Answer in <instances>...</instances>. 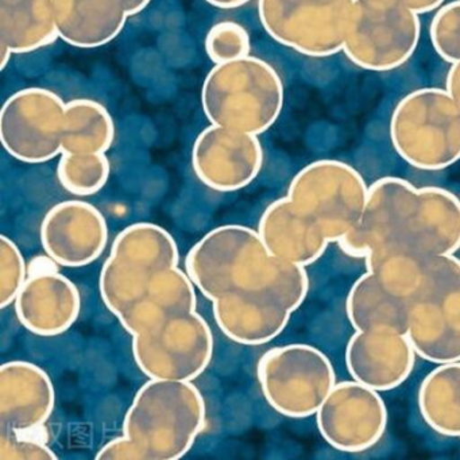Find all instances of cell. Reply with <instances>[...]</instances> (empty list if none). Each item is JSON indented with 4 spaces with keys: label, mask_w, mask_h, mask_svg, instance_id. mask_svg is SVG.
Masks as SVG:
<instances>
[{
    "label": "cell",
    "mask_w": 460,
    "mask_h": 460,
    "mask_svg": "<svg viewBox=\"0 0 460 460\" xmlns=\"http://www.w3.org/2000/svg\"><path fill=\"white\" fill-rule=\"evenodd\" d=\"M347 257L365 261L385 247L422 255L460 250V199L440 187H416L384 177L368 187L359 225L338 241Z\"/></svg>",
    "instance_id": "6da1fadb"
},
{
    "label": "cell",
    "mask_w": 460,
    "mask_h": 460,
    "mask_svg": "<svg viewBox=\"0 0 460 460\" xmlns=\"http://www.w3.org/2000/svg\"><path fill=\"white\" fill-rule=\"evenodd\" d=\"M200 390L187 381L150 379L142 385L123 420V436L144 460H179L206 425Z\"/></svg>",
    "instance_id": "7a4b0ae2"
},
{
    "label": "cell",
    "mask_w": 460,
    "mask_h": 460,
    "mask_svg": "<svg viewBox=\"0 0 460 460\" xmlns=\"http://www.w3.org/2000/svg\"><path fill=\"white\" fill-rule=\"evenodd\" d=\"M284 84L276 69L252 56L217 64L201 88V104L211 125L260 136L284 109Z\"/></svg>",
    "instance_id": "3957f363"
},
{
    "label": "cell",
    "mask_w": 460,
    "mask_h": 460,
    "mask_svg": "<svg viewBox=\"0 0 460 460\" xmlns=\"http://www.w3.org/2000/svg\"><path fill=\"white\" fill-rule=\"evenodd\" d=\"M273 266L258 231L238 225L209 231L185 258L196 289L211 301L234 292H266Z\"/></svg>",
    "instance_id": "277c9868"
},
{
    "label": "cell",
    "mask_w": 460,
    "mask_h": 460,
    "mask_svg": "<svg viewBox=\"0 0 460 460\" xmlns=\"http://www.w3.org/2000/svg\"><path fill=\"white\" fill-rule=\"evenodd\" d=\"M389 133L395 153L419 171H444L460 161V109L446 88L403 96L393 110Z\"/></svg>",
    "instance_id": "5b68a950"
},
{
    "label": "cell",
    "mask_w": 460,
    "mask_h": 460,
    "mask_svg": "<svg viewBox=\"0 0 460 460\" xmlns=\"http://www.w3.org/2000/svg\"><path fill=\"white\" fill-rule=\"evenodd\" d=\"M420 37V14L402 0H355L343 53L365 71H394L414 55Z\"/></svg>",
    "instance_id": "8992f818"
},
{
    "label": "cell",
    "mask_w": 460,
    "mask_h": 460,
    "mask_svg": "<svg viewBox=\"0 0 460 460\" xmlns=\"http://www.w3.org/2000/svg\"><path fill=\"white\" fill-rule=\"evenodd\" d=\"M258 382L266 402L288 419L316 416L336 385L330 358L311 344L273 347L257 366Z\"/></svg>",
    "instance_id": "52a82bcc"
},
{
    "label": "cell",
    "mask_w": 460,
    "mask_h": 460,
    "mask_svg": "<svg viewBox=\"0 0 460 460\" xmlns=\"http://www.w3.org/2000/svg\"><path fill=\"white\" fill-rule=\"evenodd\" d=\"M179 261V247L165 228L153 223L128 226L115 238L102 268L99 289L104 305L118 316Z\"/></svg>",
    "instance_id": "ba28073f"
},
{
    "label": "cell",
    "mask_w": 460,
    "mask_h": 460,
    "mask_svg": "<svg viewBox=\"0 0 460 460\" xmlns=\"http://www.w3.org/2000/svg\"><path fill=\"white\" fill-rule=\"evenodd\" d=\"M368 185L362 174L339 160H319L301 169L288 188V198L336 243L362 219Z\"/></svg>",
    "instance_id": "9c48e42d"
},
{
    "label": "cell",
    "mask_w": 460,
    "mask_h": 460,
    "mask_svg": "<svg viewBox=\"0 0 460 460\" xmlns=\"http://www.w3.org/2000/svg\"><path fill=\"white\" fill-rule=\"evenodd\" d=\"M355 0H258L266 33L300 55L325 58L343 52Z\"/></svg>",
    "instance_id": "30bf717a"
},
{
    "label": "cell",
    "mask_w": 460,
    "mask_h": 460,
    "mask_svg": "<svg viewBox=\"0 0 460 460\" xmlns=\"http://www.w3.org/2000/svg\"><path fill=\"white\" fill-rule=\"evenodd\" d=\"M131 349L139 370L150 379L192 382L211 363L214 335L201 314L188 312L133 336Z\"/></svg>",
    "instance_id": "8fae6325"
},
{
    "label": "cell",
    "mask_w": 460,
    "mask_h": 460,
    "mask_svg": "<svg viewBox=\"0 0 460 460\" xmlns=\"http://www.w3.org/2000/svg\"><path fill=\"white\" fill-rule=\"evenodd\" d=\"M66 103L45 88L18 91L0 112V139L12 157L42 164L63 155Z\"/></svg>",
    "instance_id": "7c38bea8"
},
{
    "label": "cell",
    "mask_w": 460,
    "mask_h": 460,
    "mask_svg": "<svg viewBox=\"0 0 460 460\" xmlns=\"http://www.w3.org/2000/svg\"><path fill=\"white\" fill-rule=\"evenodd\" d=\"M389 413L379 392L359 382H336L316 413L325 443L344 454L374 448L386 433Z\"/></svg>",
    "instance_id": "4fadbf2b"
},
{
    "label": "cell",
    "mask_w": 460,
    "mask_h": 460,
    "mask_svg": "<svg viewBox=\"0 0 460 460\" xmlns=\"http://www.w3.org/2000/svg\"><path fill=\"white\" fill-rule=\"evenodd\" d=\"M365 265L385 289L411 305L443 304L460 279V260L455 254L422 255L385 247L371 252Z\"/></svg>",
    "instance_id": "5bb4252c"
},
{
    "label": "cell",
    "mask_w": 460,
    "mask_h": 460,
    "mask_svg": "<svg viewBox=\"0 0 460 460\" xmlns=\"http://www.w3.org/2000/svg\"><path fill=\"white\" fill-rule=\"evenodd\" d=\"M262 165V145L252 134L211 125L193 144V171L217 192L243 190L257 179Z\"/></svg>",
    "instance_id": "9a60e30c"
},
{
    "label": "cell",
    "mask_w": 460,
    "mask_h": 460,
    "mask_svg": "<svg viewBox=\"0 0 460 460\" xmlns=\"http://www.w3.org/2000/svg\"><path fill=\"white\" fill-rule=\"evenodd\" d=\"M109 226L93 204L66 200L53 207L41 225V244L48 257L64 268H83L106 250Z\"/></svg>",
    "instance_id": "2e32d148"
},
{
    "label": "cell",
    "mask_w": 460,
    "mask_h": 460,
    "mask_svg": "<svg viewBox=\"0 0 460 460\" xmlns=\"http://www.w3.org/2000/svg\"><path fill=\"white\" fill-rule=\"evenodd\" d=\"M416 357L406 333L355 331L344 360L351 379L381 393L397 389L411 376Z\"/></svg>",
    "instance_id": "e0dca14e"
},
{
    "label": "cell",
    "mask_w": 460,
    "mask_h": 460,
    "mask_svg": "<svg viewBox=\"0 0 460 460\" xmlns=\"http://www.w3.org/2000/svg\"><path fill=\"white\" fill-rule=\"evenodd\" d=\"M55 403V386L44 368L25 360L2 365L0 429L33 432L50 419Z\"/></svg>",
    "instance_id": "ac0fdd59"
},
{
    "label": "cell",
    "mask_w": 460,
    "mask_h": 460,
    "mask_svg": "<svg viewBox=\"0 0 460 460\" xmlns=\"http://www.w3.org/2000/svg\"><path fill=\"white\" fill-rule=\"evenodd\" d=\"M15 314L34 335L58 336L79 319L82 297L76 285L58 271H41L26 279L14 301Z\"/></svg>",
    "instance_id": "d6986e66"
},
{
    "label": "cell",
    "mask_w": 460,
    "mask_h": 460,
    "mask_svg": "<svg viewBox=\"0 0 460 460\" xmlns=\"http://www.w3.org/2000/svg\"><path fill=\"white\" fill-rule=\"evenodd\" d=\"M215 322L231 341L262 346L281 335L292 312L265 292H234L212 301Z\"/></svg>",
    "instance_id": "ffe728a7"
},
{
    "label": "cell",
    "mask_w": 460,
    "mask_h": 460,
    "mask_svg": "<svg viewBox=\"0 0 460 460\" xmlns=\"http://www.w3.org/2000/svg\"><path fill=\"white\" fill-rule=\"evenodd\" d=\"M257 231L270 255L305 268L317 262L330 244L322 228L288 196L265 209Z\"/></svg>",
    "instance_id": "44dd1931"
},
{
    "label": "cell",
    "mask_w": 460,
    "mask_h": 460,
    "mask_svg": "<svg viewBox=\"0 0 460 460\" xmlns=\"http://www.w3.org/2000/svg\"><path fill=\"white\" fill-rule=\"evenodd\" d=\"M196 287L187 271L177 268L158 274L147 289L117 319L131 336L147 332L179 314L195 312Z\"/></svg>",
    "instance_id": "7402d4cb"
},
{
    "label": "cell",
    "mask_w": 460,
    "mask_h": 460,
    "mask_svg": "<svg viewBox=\"0 0 460 460\" xmlns=\"http://www.w3.org/2000/svg\"><path fill=\"white\" fill-rule=\"evenodd\" d=\"M58 37L82 49L104 47L122 33L125 0H53Z\"/></svg>",
    "instance_id": "603a6c76"
},
{
    "label": "cell",
    "mask_w": 460,
    "mask_h": 460,
    "mask_svg": "<svg viewBox=\"0 0 460 460\" xmlns=\"http://www.w3.org/2000/svg\"><path fill=\"white\" fill-rule=\"evenodd\" d=\"M60 39L53 0H0V45L31 53Z\"/></svg>",
    "instance_id": "cb8c5ba5"
},
{
    "label": "cell",
    "mask_w": 460,
    "mask_h": 460,
    "mask_svg": "<svg viewBox=\"0 0 460 460\" xmlns=\"http://www.w3.org/2000/svg\"><path fill=\"white\" fill-rule=\"evenodd\" d=\"M411 304L382 287L370 271L352 284L346 298V314L354 331L406 332Z\"/></svg>",
    "instance_id": "d4e9b609"
},
{
    "label": "cell",
    "mask_w": 460,
    "mask_h": 460,
    "mask_svg": "<svg viewBox=\"0 0 460 460\" xmlns=\"http://www.w3.org/2000/svg\"><path fill=\"white\" fill-rule=\"evenodd\" d=\"M417 405L433 432L460 438V362L436 365L420 384Z\"/></svg>",
    "instance_id": "484cf974"
},
{
    "label": "cell",
    "mask_w": 460,
    "mask_h": 460,
    "mask_svg": "<svg viewBox=\"0 0 460 460\" xmlns=\"http://www.w3.org/2000/svg\"><path fill=\"white\" fill-rule=\"evenodd\" d=\"M405 333L421 359L435 365L460 362V331L449 322L443 304H413Z\"/></svg>",
    "instance_id": "4316f807"
},
{
    "label": "cell",
    "mask_w": 460,
    "mask_h": 460,
    "mask_svg": "<svg viewBox=\"0 0 460 460\" xmlns=\"http://www.w3.org/2000/svg\"><path fill=\"white\" fill-rule=\"evenodd\" d=\"M114 138V120L106 107L91 99L66 103L63 153L106 155Z\"/></svg>",
    "instance_id": "83f0119b"
},
{
    "label": "cell",
    "mask_w": 460,
    "mask_h": 460,
    "mask_svg": "<svg viewBox=\"0 0 460 460\" xmlns=\"http://www.w3.org/2000/svg\"><path fill=\"white\" fill-rule=\"evenodd\" d=\"M109 158L104 153H63L58 166V181L72 195L93 196L109 181Z\"/></svg>",
    "instance_id": "f1b7e54d"
},
{
    "label": "cell",
    "mask_w": 460,
    "mask_h": 460,
    "mask_svg": "<svg viewBox=\"0 0 460 460\" xmlns=\"http://www.w3.org/2000/svg\"><path fill=\"white\" fill-rule=\"evenodd\" d=\"M308 292L309 277L305 266L274 257L273 273L265 293L293 314L303 305Z\"/></svg>",
    "instance_id": "f546056e"
},
{
    "label": "cell",
    "mask_w": 460,
    "mask_h": 460,
    "mask_svg": "<svg viewBox=\"0 0 460 460\" xmlns=\"http://www.w3.org/2000/svg\"><path fill=\"white\" fill-rule=\"evenodd\" d=\"M429 37L438 58L451 66L460 61V0L441 4L436 10Z\"/></svg>",
    "instance_id": "4dcf8cb0"
},
{
    "label": "cell",
    "mask_w": 460,
    "mask_h": 460,
    "mask_svg": "<svg viewBox=\"0 0 460 460\" xmlns=\"http://www.w3.org/2000/svg\"><path fill=\"white\" fill-rule=\"evenodd\" d=\"M250 48L252 44L246 29L231 21L212 26L206 37V52L215 66L247 58Z\"/></svg>",
    "instance_id": "1f68e13d"
},
{
    "label": "cell",
    "mask_w": 460,
    "mask_h": 460,
    "mask_svg": "<svg viewBox=\"0 0 460 460\" xmlns=\"http://www.w3.org/2000/svg\"><path fill=\"white\" fill-rule=\"evenodd\" d=\"M26 279L28 268L20 247L6 235L0 236V308L14 304Z\"/></svg>",
    "instance_id": "d6a6232c"
},
{
    "label": "cell",
    "mask_w": 460,
    "mask_h": 460,
    "mask_svg": "<svg viewBox=\"0 0 460 460\" xmlns=\"http://www.w3.org/2000/svg\"><path fill=\"white\" fill-rule=\"evenodd\" d=\"M0 459L56 460L58 455L44 441L23 438V433L0 429Z\"/></svg>",
    "instance_id": "836d02e7"
},
{
    "label": "cell",
    "mask_w": 460,
    "mask_h": 460,
    "mask_svg": "<svg viewBox=\"0 0 460 460\" xmlns=\"http://www.w3.org/2000/svg\"><path fill=\"white\" fill-rule=\"evenodd\" d=\"M99 460H144L138 447L126 436L112 438L96 454Z\"/></svg>",
    "instance_id": "e575fe53"
},
{
    "label": "cell",
    "mask_w": 460,
    "mask_h": 460,
    "mask_svg": "<svg viewBox=\"0 0 460 460\" xmlns=\"http://www.w3.org/2000/svg\"><path fill=\"white\" fill-rule=\"evenodd\" d=\"M443 309L451 324L460 331V279L454 290L444 300Z\"/></svg>",
    "instance_id": "d590c367"
},
{
    "label": "cell",
    "mask_w": 460,
    "mask_h": 460,
    "mask_svg": "<svg viewBox=\"0 0 460 460\" xmlns=\"http://www.w3.org/2000/svg\"><path fill=\"white\" fill-rule=\"evenodd\" d=\"M446 91L460 109V61L452 64L446 80Z\"/></svg>",
    "instance_id": "8d00e7d4"
},
{
    "label": "cell",
    "mask_w": 460,
    "mask_h": 460,
    "mask_svg": "<svg viewBox=\"0 0 460 460\" xmlns=\"http://www.w3.org/2000/svg\"><path fill=\"white\" fill-rule=\"evenodd\" d=\"M402 2L420 15L436 12L441 4H446V0H402Z\"/></svg>",
    "instance_id": "74e56055"
},
{
    "label": "cell",
    "mask_w": 460,
    "mask_h": 460,
    "mask_svg": "<svg viewBox=\"0 0 460 460\" xmlns=\"http://www.w3.org/2000/svg\"><path fill=\"white\" fill-rule=\"evenodd\" d=\"M206 2L217 9L230 10L244 6L249 4L250 0H206Z\"/></svg>",
    "instance_id": "f35d334b"
},
{
    "label": "cell",
    "mask_w": 460,
    "mask_h": 460,
    "mask_svg": "<svg viewBox=\"0 0 460 460\" xmlns=\"http://www.w3.org/2000/svg\"><path fill=\"white\" fill-rule=\"evenodd\" d=\"M150 2L152 0H125L126 9H128V15L133 17V15L139 14V13L144 12L147 6H149Z\"/></svg>",
    "instance_id": "ab89813d"
},
{
    "label": "cell",
    "mask_w": 460,
    "mask_h": 460,
    "mask_svg": "<svg viewBox=\"0 0 460 460\" xmlns=\"http://www.w3.org/2000/svg\"><path fill=\"white\" fill-rule=\"evenodd\" d=\"M13 55H14V53H13L6 45H0V68H6L9 61L12 60Z\"/></svg>",
    "instance_id": "60d3db41"
}]
</instances>
